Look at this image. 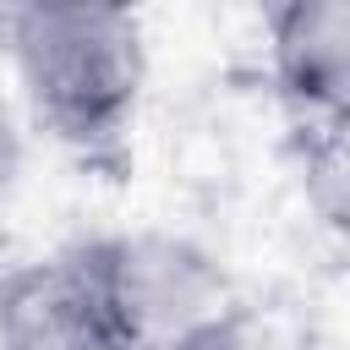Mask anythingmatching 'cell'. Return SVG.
<instances>
[{
    "instance_id": "cell-1",
    "label": "cell",
    "mask_w": 350,
    "mask_h": 350,
    "mask_svg": "<svg viewBox=\"0 0 350 350\" xmlns=\"http://www.w3.org/2000/svg\"><path fill=\"white\" fill-rule=\"evenodd\" d=\"M0 49L27 120L71 153H109L126 142L142 88L148 38L126 5H11L0 11Z\"/></svg>"
},
{
    "instance_id": "cell-2",
    "label": "cell",
    "mask_w": 350,
    "mask_h": 350,
    "mask_svg": "<svg viewBox=\"0 0 350 350\" xmlns=\"http://www.w3.org/2000/svg\"><path fill=\"white\" fill-rule=\"evenodd\" d=\"M131 350H213L241 339L224 262L180 230H115L77 246Z\"/></svg>"
},
{
    "instance_id": "cell-3",
    "label": "cell",
    "mask_w": 350,
    "mask_h": 350,
    "mask_svg": "<svg viewBox=\"0 0 350 350\" xmlns=\"http://www.w3.org/2000/svg\"><path fill=\"white\" fill-rule=\"evenodd\" d=\"M0 350H131L82 252L16 262L0 279Z\"/></svg>"
},
{
    "instance_id": "cell-4",
    "label": "cell",
    "mask_w": 350,
    "mask_h": 350,
    "mask_svg": "<svg viewBox=\"0 0 350 350\" xmlns=\"http://www.w3.org/2000/svg\"><path fill=\"white\" fill-rule=\"evenodd\" d=\"M268 82L306 126L350 120V0H290L262 16Z\"/></svg>"
},
{
    "instance_id": "cell-5",
    "label": "cell",
    "mask_w": 350,
    "mask_h": 350,
    "mask_svg": "<svg viewBox=\"0 0 350 350\" xmlns=\"http://www.w3.org/2000/svg\"><path fill=\"white\" fill-rule=\"evenodd\" d=\"M295 186L323 235L350 246V120L306 126L295 148Z\"/></svg>"
},
{
    "instance_id": "cell-6",
    "label": "cell",
    "mask_w": 350,
    "mask_h": 350,
    "mask_svg": "<svg viewBox=\"0 0 350 350\" xmlns=\"http://www.w3.org/2000/svg\"><path fill=\"white\" fill-rule=\"evenodd\" d=\"M11 164H16V137H11V120H5V109H0V180L11 175Z\"/></svg>"
}]
</instances>
